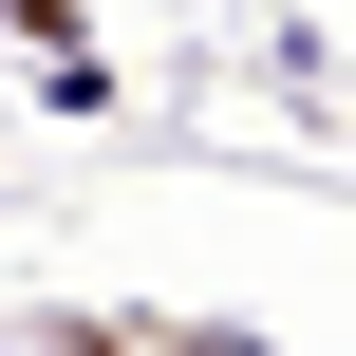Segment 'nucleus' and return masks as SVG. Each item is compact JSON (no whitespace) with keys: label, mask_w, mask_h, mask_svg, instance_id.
<instances>
[{"label":"nucleus","mask_w":356,"mask_h":356,"mask_svg":"<svg viewBox=\"0 0 356 356\" xmlns=\"http://www.w3.org/2000/svg\"><path fill=\"white\" fill-rule=\"evenodd\" d=\"M0 356H282L225 300H0Z\"/></svg>","instance_id":"f257e3e1"},{"label":"nucleus","mask_w":356,"mask_h":356,"mask_svg":"<svg viewBox=\"0 0 356 356\" xmlns=\"http://www.w3.org/2000/svg\"><path fill=\"white\" fill-rule=\"evenodd\" d=\"M0 38L38 56V94H56V113H113V56H94V19H75V0H0Z\"/></svg>","instance_id":"f03ea898"}]
</instances>
